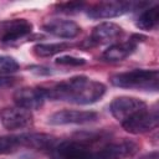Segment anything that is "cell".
<instances>
[{
  "label": "cell",
  "mask_w": 159,
  "mask_h": 159,
  "mask_svg": "<svg viewBox=\"0 0 159 159\" xmlns=\"http://www.w3.org/2000/svg\"><path fill=\"white\" fill-rule=\"evenodd\" d=\"M46 93L50 99L65 101L75 104H92L103 97L106 86L86 76H76L51 88H46Z\"/></svg>",
  "instance_id": "cell-1"
},
{
  "label": "cell",
  "mask_w": 159,
  "mask_h": 159,
  "mask_svg": "<svg viewBox=\"0 0 159 159\" xmlns=\"http://www.w3.org/2000/svg\"><path fill=\"white\" fill-rule=\"evenodd\" d=\"M111 83L119 88L158 91L159 72L158 70H139V68L127 72H119L111 77Z\"/></svg>",
  "instance_id": "cell-2"
},
{
  "label": "cell",
  "mask_w": 159,
  "mask_h": 159,
  "mask_svg": "<svg viewBox=\"0 0 159 159\" xmlns=\"http://www.w3.org/2000/svg\"><path fill=\"white\" fill-rule=\"evenodd\" d=\"M102 140L101 137L94 135L57 142L50 150V159H84L96 145L102 143Z\"/></svg>",
  "instance_id": "cell-3"
},
{
  "label": "cell",
  "mask_w": 159,
  "mask_h": 159,
  "mask_svg": "<svg viewBox=\"0 0 159 159\" xmlns=\"http://www.w3.org/2000/svg\"><path fill=\"white\" fill-rule=\"evenodd\" d=\"M138 150V145L132 140L101 143L96 145L84 159H124L132 157Z\"/></svg>",
  "instance_id": "cell-4"
},
{
  "label": "cell",
  "mask_w": 159,
  "mask_h": 159,
  "mask_svg": "<svg viewBox=\"0 0 159 159\" xmlns=\"http://www.w3.org/2000/svg\"><path fill=\"white\" fill-rule=\"evenodd\" d=\"M122 127L125 132L130 134H142L155 129L159 124V116L157 107L145 108L134 116L129 117L128 119L123 120Z\"/></svg>",
  "instance_id": "cell-5"
},
{
  "label": "cell",
  "mask_w": 159,
  "mask_h": 159,
  "mask_svg": "<svg viewBox=\"0 0 159 159\" xmlns=\"http://www.w3.org/2000/svg\"><path fill=\"white\" fill-rule=\"evenodd\" d=\"M137 4L130 1H104L91 6L87 10V15L91 19H112L124 15L134 9Z\"/></svg>",
  "instance_id": "cell-6"
},
{
  "label": "cell",
  "mask_w": 159,
  "mask_h": 159,
  "mask_svg": "<svg viewBox=\"0 0 159 159\" xmlns=\"http://www.w3.org/2000/svg\"><path fill=\"white\" fill-rule=\"evenodd\" d=\"M145 108H148L145 102H143L142 99H138L134 97H127V96L114 98L109 106V111L112 116L120 123Z\"/></svg>",
  "instance_id": "cell-7"
},
{
  "label": "cell",
  "mask_w": 159,
  "mask_h": 159,
  "mask_svg": "<svg viewBox=\"0 0 159 159\" xmlns=\"http://www.w3.org/2000/svg\"><path fill=\"white\" fill-rule=\"evenodd\" d=\"M46 99V88L42 87H24L14 93V102L16 106L27 111L39 109Z\"/></svg>",
  "instance_id": "cell-8"
},
{
  "label": "cell",
  "mask_w": 159,
  "mask_h": 159,
  "mask_svg": "<svg viewBox=\"0 0 159 159\" xmlns=\"http://www.w3.org/2000/svg\"><path fill=\"white\" fill-rule=\"evenodd\" d=\"M32 31V24L26 19L0 21V41L12 42L27 36Z\"/></svg>",
  "instance_id": "cell-9"
},
{
  "label": "cell",
  "mask_w": 159,
  "mask_h": 159,
  "mask_svg": "<svg viewBox=\"0 0 159 159\" xmlns=\"http://www.w3.org/2000/svg\"><path fill=\"white\" fill-rule=\"evenodd\" d=\"M98 118L96 112L92 111H75L63 109L53 113L48 118V123L52 125H65V124H84L94 122Z\"/></svg>",
  "instance_id": "cell-10"
},
{
  "label": "cell",
  "mask_w": 159,
  "mask_h": 159,
  "mask_svg": "<svg viewBox=\"0 0 159 159\" xmlns=\"http://www.w3.org/2000/svg\"><path fill=\"white\" fill-rule=\"evenodd\" d=\"M32 122H34L32 113L20 107L6 108L1 113V124L7 130H17V129L27 128L32 124Z\"/></svg>",
  "instance_id": "cell-11"
},
{
  "label": "cell",
  "mask_w": 159,
  "mask_h": 159,
  "mask_svg": "<svg viewBox=\"0 0 159 159\" xmlns=\"http://www.w3.org/2000/svg\"><path fill=\"white\" fill-rule=\"evenodd\" d=\"M17 137L21 148L32 150H51L57 143L56 137L45 133H22Z\"/></svg>",
  "instance_id": "cell-12"
},
{
  "label": "cell",
  "mask_w": 159,
  "mask_h": 159,
  "mask_svg": "<svg viewBox=\"0 0 159 159\" xmlns=\"http://www.w3.org/2000/svg\"><path fill=\"white\" fill-rule=\"evenodd\" d=\"M42 29L46 32L61 39H73L81 32V27L75 21L61 20V19L47 21L46 24H43Z\"/></svg>",
  "instance_id": "cell-13"
},
{
  "label": "cell",
  "mask_w": 159,
  "mask_h": 159,
  "mask_svg": "<svg viewBox=\"0 0 159 159\" xmlns=\"http://www.w3.org/2000/svg\"><path fill=\"white\" fill-rule=\"evenodd\" d=\"M122 34V27L114 22H102L97 25L89 37V41L94 45L98 43H108L117 37H119Z\"/></svg>",
  "instance_id": "cell-14"
},
{
  "label": "cell",
  "mask_w": 159,
  "mask_h": 159,
  "mask_svg": "<svg viewBox=\"0 0 159 159\" xmlns=\"http://www.w3.org/2000/svg\"><path fill=\"white\" fill-rule=\"evenodd\" d=\"M137 47V42L133 40H129L127 42H120V43H114L111 45L107 50L103 52V58L109 62H117L127 58L129 55L134 52Z\"/></svg>",
  "instance_id": "cell-15"
},
{
  "label": "cell",
  "mask_w": 159,
  "mask_h": 159,
  "mask_svg": "<svg viewBox=\"0 0 159 159\" xmlns=\"http://www.w3.org/2000/svg\"><path fill=\"white\" fill-rule=\"evenodd\" d=\"M158 22H159V6L155 5L140 12L138 19L135 20V26L140 30L149 31V30H154Z\"/></svg>",
  "instance_id": "cell-16"
},
{
  "label": "cell",
  "mask_w": 159,
  "mask_h": 159,
  "mask_svg": "<svg viewBox=\"0 0 159 159\" xmlns=\"http://www.w3.org/2000/svg\"><path fill=\"white\" fill-rule=\"evenodd\" d=\"M72 47V45L66 42H58V43H37L34 47V52L40 57H51L56 53H60L62 51H66L67 48Z\"/></svg>",
  "instance_id": "cell-17"
},
{
  "label": "cell",
  "mask_w": 159,
  "mask_h": 159,
  "mask_svg": "<svg viewBox=\"0 0 159 159\" xmlns=\"http://www.w3.org/2000/svg\"><path fill=\"white\" fill-rule=\"evenodd\" d=\"M20 142L17 135H2L0 137V155L10 154L20 149Z\"/></svg>",
  "instance_id": "cell-18"
},
{
  "label": "cell",
  "mask_w": 159,
  "mask_h": 159,
  "mask_svg": "<svg viewBox=\"0 0 159 159\" xmlns=\"http://www.w3.org/2000/svg\"><path fill=\"white\" fill-rule=\"evenodd\" d=\"M19 70V63L10 56H0V75H10Z\"/></svg>",
  "instance_id": "cell-19"
},
{
  "label": "cell",
  "mask_w": 159,
  "mask_h": 159,
  "mask_svg": "<svg viewBox=\"0 0 159 159\" xmlns=\"http://www.w3.org/2000/svg\"><path fill=\"white\" fill-rule=\"evenodd\" d=\"M86 4L84 2H80V1H71V2H62V4H57L56 9L60 12H65V14H76L80 12L84 9Z\"/></svg>",
  "instance_id": "cell-20"
},
{
  "label": "cell",
  "mask_w": 159,
  "mask_h": 159,
  "mask_svg": "<svg viewBox=\"0 0 159 159\" xmlns=\"http://www.w3.org/2000/svg\"><path fill=\"white\" fill-rule=\"evenodd\" d=\"M84 62L86 61L83 58H78L73 56H61L56 58V63L63 65V66H81V65H84Z\"/></svg>",
  "instance_id": "cell-21"
},
{
  "label": "cell",
  "mask_w": 159,
  "mask_h": 159,
  "mask_svg": "<svg viewBox=\"0 0 159 159\" xmlns=\"http://www.w3.org/2000/svg\"><path fill=\"white\" fill-rule=\"evenodd\" d=\"M16 82L15 77L11 76H6V75H0V88H5V87H10Z\"/></svg>",
  "instance_id": "cell-22"
},
{
  "label": "cell",
  "mask_w": 159,
  "mask_h": 159,
  "mask_svg": "<svg viewBox=\"0 0 159 159\" xmlns=\"http://www.w3.org/2000/svg\"><path fill=\"white\" fill-rule=\"evenodd\" d=\"M139 159H159V154L157 150H154V152H149V153L142 155Z\"/></svg>",
  "instance_id": "cell-23"
}]
</instances>
